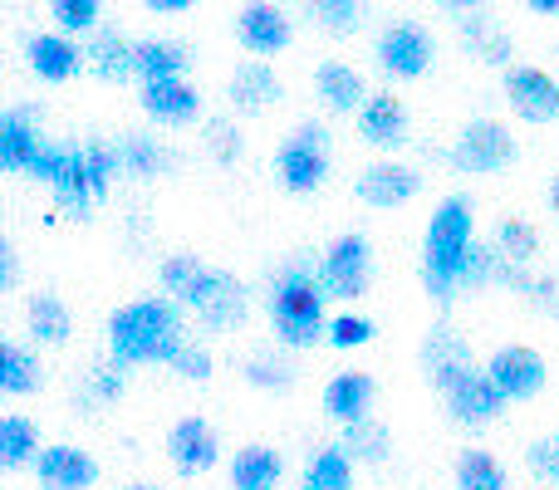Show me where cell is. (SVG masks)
Masks as SVG:
<instances>
[{"instance_id": "obj_1", "label": "cell", "mask_w": 559, "mask_h": 490, "mask_svg": "<svg viewBox=\"0 0 559 490\" xmlns=\"http://www.w3.org/2000/svg\"><path fill=\"white\" fill-rule=\"evenodd\" d=\"M108 348L123 368L133 363H173L187 348L182 338V309L173 299H138V304L114 309L108 319Z\"/></svg>"}, {"instance_id": "obj_2", "label": "cell", "mask_w": 559, "mask_h": 490, "mask_svg": "<svg viewBox=\"0 0 559 490\" xmlns=\"http://www.w3.org/2000/svg\"><path fill=\"white\" fill-rule=\"evenodd\" d=\"M476 246V212L466 196H447L442 206L432 212L423 236V279L432 299H452L466 279V260H472Z\"/></svg>"}, {"instance_id": "obj_3", "label": "cell", "mask_w": 559, "mask_h": 490, "mask_svg": "<svg viewBox=\"0 0 559 490\" xmlns=\"http://www.w3.org/2000/svg\"><path fill=\"white\" fill-rule=\"evenodd\" d=\"M324 279L319 270H309L305 260L285 265L271 285V324H275V338L289 348H309L329 334V319H324Z\"/></svg>"}, {"instance_id": "obj_4", "label": "cell", "mask_w": 559, "mask_h": 490, "mask_svg": "<svg viewBox=\"0 0 559 490\" xmlns=\"http://www.w3.org/2000/svg\"><path fill=\"white\" fill-rule=\"evenodd\" d=\"M118 172H123L118 147H108V143L69 147V163H64V172H59V182H55L59 206H64V212H74V216H84L94 202H104L108 182H114Z\"/></svg>"}, {"instance_id": "obj_5", "label": "cell", "mask_w": 559, "mask_h": 490, "mask_svg": "<svg viewBox=\"0 0 559 490\" xmlns=\"http://www.w3.org/2000/svg\"><path fill=\"white\" fill-rule=\"evenodd\" d=\"M275 177L285 182V192H319L329 177V133L319 123H299L295 138L275 153Z\"/></svg>"}, {"instance_id": "obj_6", "label": "cell", "mask_w": 559, "mask_h": 490, "mask_svg": "<svg viewBox=\"0 0 559 490\" xmlns=\"http://www.w3.org/2000/svg\"><path fill=\"white\" fill-rule=\"evenodd\" d=\"M515 163V138L511 128H501L496 118H476V123L462 128L452 147V167L466 177H491V172H506Z\"/></svg>"}, {"instance_id": "obj_7", "label": "cell", "mask_w": 559, "mask_h": 490, "mask_svg": "<svg viewBox=\"0 0 559 490\" xmlns=\"http://www.w3.org/2000/svg\"><path fill=\"white\" fill-rule=\"evenodd\" d=\"M182 304L192 309L197 319H202L206 328H236L246 319V289L236 275H226V270H206L187 285Z\"/></svg>"}, {"instance_id": "obj_8", "label": "cell", "mask_w": 559, "mask_h": 490, "mask_svg": "<svg viewBox=\"0 0 559 490\" xmlns=\"http://www.w3.org/2000/svg\"><path fill=\"white\" fill-rule=\"evenodd\" d=\"M319 279H324L329 299L364 295L368 279H373V246H368V236H358V231L338 236V241L324 250V260H319Z\"/></svg>"}, {"instance_id": "obj_9", "label": "cell", "mask_w": 559, "mask_h": 490, "mask_svg": "<svg viewBox=\"0 0 559 490\" xmlns=\"http://www.w3.org/2000/svg\"><path fill=\"white\" fill-rule=\"evenodd\" d=\"M373 59H378V69L393 74V79H423L427 69H432V59H437V45H432V35H427L423 25L397 20V25H388L383 35H378Z\"/></svg>"}, {"instance_id": "obj_10", "label": "cell", "mask_w": 559, "mask_h": 490, "mask_svg": "<svg viewBox=\"0 0 559 490\" xmlns=\"http://www.w3.org/2000/svg\"><path fill=\"white\" fill-rule=\"evenodd\" d=\"M486 373L496 378V387H501V393L511 397V403H531V397L545 387L550 368H545V358L535 354V348H525V344H506V348H496V354H491Z\"/></svg>"}, {"instance_id": "obj_11", "label": "cell", "mask_w": 559, "mask_h": 490, "mask_svg": "<svg viewBox=\"0 0 559 490\" xmlns=\"http://www.w3.org/2000/svg\"><path fill=\"white\" fill-rule=\"evenodd\" d=\"M506 98H511V113L525 118V123H555L559 118V84L545 69H506Z\"/></svg>"}, {"instance_id": "obj_12", "label": "cell", "mask_w": 559, "mask_h": 490, "mask_svg": "<svg viewBox=\"0 0 559 490\" xmlns=\"http://www.w3.org/2000/svg\"><path fill=\"white\" fill-rule=\"evenodd\" d=\"M423 373H427V383H432L437 393H452V387L462 383L466 373H476L472 348H466V338L456 334L452 324H437L432 334H427V344H423Z\"/></svg>"}, {"instance_id": "obj_13", "label": "cell", "mask_w": 559, "mask_h": 490, "mask_svg": "<svg viewBox=\"0 0 559 490\" xmlns=\"http://www.w3.org/2000/svg\"><path fill=\"white\" fill-rule=\"evenodd\" d=\"M236 39H241L251 55L271 59L280 49H289V39H295V25H289V15L271 0H251V5L236 15Z\"/></svg>"}, {"instance_id": "obj_14", "label": "cell", "mask_w": 559, "mask_h": 490, "mask_svg": "<svg viewBox=\"0 0 559 490\" xmlns=\"http://www.w3.org/2000/svg\"><path fill=\"white\" fill-rule=\"evenodd\" d=\"M511 403V397L496 387V378L486 373V368H476V373H466L462 383L447 393V407H452V417L462 427H491L496 417H501V407Z\"/></svg>"}, {"instance_id": "obj_15", "label": "cell", "mask_w": 559, "mask_h": 490, "mask_svg": "<svg viewBox=\"0 0 559 490\" xmlns=\"http://www.w3.org/2000/svg\"><path fill=\"white\" fill-rule=\"evenodd\" d=\"M167 456H173V466L182 476H202L216 466V456H222V442H216L212 422H202V417H187V422H177L173 432H167Z\"/></svg>"}, {"instance_id": "obj_16", "label": "cell", "mask_w": 559, "mask_h": 490, "mask_svg": "<svg viewBox=\"0 0 559 490\" xmlns=\"http://www.w3.org/2000/svg\"><path fill=\"white\" fill-rule=\"evenodd\" d=\"M35 476L45 490H88L98 481V466L88 452H79V446H39L35 456Z\"/></svg>"}, {"instance_id": "obj_17", "label": "cell", "mask_w": 559, "mask_h": 490, "mask_svg": "<svg viewBox=\"0 0 559 490\" xmlns=\"http://www.w3.org/2000/svg\"><path fill=\"white\" fill-rule=\"evenodd\" d=\"M143 113L163 128H182L202 113V94L187 79H153L143 84Z\"/></svg>"}, {"instance_id": "obj_18", "label": "cell", "mask_w": 559, "mask_h": 490, "mask_svg": "<svg viewBox=\"0 0 559 490\" xmlns=\"http://www.w3.org/2000/svg\"><path fill=\"white\" fill-rule=\"evenodd\" d=\"M417 187H423V177L403 163H373L364 177H358V196H364L368 206H378V212L407 206L417 196Z\"/></svg>"}, {"instance_id": "obj_19", "label": "cell", "mask_w": 559, "mask_h": 490, "mask_svg": "<svg viewBox=\"0 0 559 490\" xmlns=\"http://www.w3.org/2000/svg\"><path fill=\"white\" fill-rule=\"evenodd\" d=\"M39 147H45V138H39L35 118H29L25 108H5V113H0V172L25 177Z\"/></svg>"}, {"instance_id": "obj_20", "label": "cell", "mask_w": 559, "mask_h": 490, "mask_svg": "<svg viewBox=\"0 0 559 490\" xmlns=\"http://www.w3.org/2000/svg\"><path fill=\"white\" fill-rule=\"evenodd\" d=\"M358 138L373 147H403L407 143V108L393 94H368V104L358 108Z\"/></svg>"}, {"instance_id": "obj_21", "label": "cell", "mask_w": 559, "mask_h": 490, "mask_svg": "<svg viewBox=\"0 0 559 490\" xmlns=\"http://www.w3.org/2000/svg\"><path fill=\"white\" fill-rule=\"evenodd\" d=\"M314 94L329 113H354V108L368 104V84L354 64H338V59H324L314 69Z\"/></svg>"}, {"instance_id": "obj_22", "label": "cell", "mask_w": 559, "mask_h": 490, "mask_svg": "<svg viewBox=\"0 0 559 490\" xmlns=\"http://www.w3.org/2000/svg\"><path fill=\"white\" fill-rule=\"evenodd\" d=\"M25 59L45 84H64V79H74L79 64H84V55H79V45L69 35H29Z\"/></svg>"}, {"instance_id": "obj_23", "label": "cell", "mask_w": 559, "mask_h": 490, "mask_svg": "<svg viewBox=\"0 0 559 490\" xmlns=\"http://www.w3.org/2000/svg\"><path fill=\"white\" fill-rule=\"evenodd\" d=\"M280 98H285V84L275 79V69L265 64V59H246L231 74V104L241 108V113H265Z\"/></svg>"}, {"instance_id": "obj_24", "label": "cell", "mask_w": 559, "mask_h": 490, "mask_svg": "<svg viewBox=\"0 0 559 490\" xmlns=\"http://www.w3.org/2000/svg\"><path fill=\"white\" fill-rule=\"evenodd\" d=\"M373 378L368 373H334L324 387V413L334 422H358V417L373 413Z\"/></svg>"}, {"instance_id": "obj_25", "label": "cell", "mask_w": 559, "mask_h": 490, "mask_svg": "<svg viewBox=\"0 0 559 490\" xmlns=\"http://www.w3.org/2000/svg\"><path fill=\"white\" fill-rule=\"evenodd\" d=\"M84 64L94 69L104 84H123L128 74H138V45H128L118 29H104V35H94V45L84 49Z\"/></svg>"}, {"instance_id": "obj_26", "label": "cell", "mask_w": 559, "mask_h": 490, "mask_svg": "<svg viewBox=\"0 0 559 490\" xmlns=\"http://www.w3.org/2000/svg\"><path fill=\"white\" fill-rule=\"evenodd\" d=\"M280 476H285V462L275 446H246L231 462V490H275Z\"/></svg>"}, {"instance_id": "obj_27", "label": "cell", "mask_w": 559, "mask_h": 490, "mask_svg": "<svg viewBox=\"0 0 559 490\" xmlns=\"http://www.w3.org/2000/svg\"><path fill=\"white\" fill-rule=\"evenodd\" d=\"M187 49L177 45V39H138V74H143V84H153V79H182L187 74Z\"/></svg>"}, {"instance_id": "obj_28", "label": "cell", "mask_w": 559, "mask_h": 490, "mask_svg": "<svg viewBox=\"0 0 559 490\" xmlns=\"http://www.w3.org/2000/svg\"><path fill=\"white\" fill-rule=\"evenodd\" d=\"M299 490H354V456L344 446H329V452L309 456Z\"/></svg>"}, {"instance_id": "obj_29", "label": "cell", "mask_w": 559, "mask_h": 490, "mask_svg": "<svg viewBox=\"0 0 559 490\" xmlns=\"http://www.w3.org/2000/svg\"><path fill=\"white\" fill-rule=\"evenodd\" d=\"M118 163H123L128 177H157L173 167V153H167L157 138H143V133H123L118 143Z\"/></svg>"}, {"instance_id": "obj_30", "label": "cell", "mask_w": 559, "mask_h": 490, "mask_svg": "<svg viewBox=\"0 0 559 490\" xmlns=\"http://www.w3.org/2000/svg\"><path fill=\"white\" fill-rule=\"evenodd\" d=\"M344 452L354 456V462H388V452H393V437H388V427H378L373 417H358V422H344Z\"/></svg>"}, {"instance_id": "obj_31", "label": "cell", "mask_w": 559, "mask_h": 490, "mask_svg": "<svg viewBox=\"0 0 559 490\" xmlns=\"http://www.w3.org/2000/svg\"><path fill=\"white\" fill-rule=\"evenodd\" d=\"M0 393L5 397L39 393V363L20 344H0Z\"/></svg>"}, {"instance_id": "obj_32", "label": "cell", "mask_w": 559, "mask_h": 490, "mask_svg": "<svg viewBox=\"0 0 559 490\" xmlns=\"http://www.w3.org/2000/svg\"><path fill=\"white\" fill-rule=\"evenodd\" d=\"M29 334H35L39 344H69V334H74L69 309L59 304L55 295H35L29 299Z\"/></svg>"}, {"instance_id": "obj_33", "label": "cell", "mask_w": 559, "mask_h": 490, "mask_svg": "<svg viewBox=\"0 0 559 490\" xmlns=\"http://www.w3.org/2000/svg\"><path fill=\"white\" fill-rule=\"evenodd\" d=\"M35 456H39V432L25 417H5V422H0V466L20 471V466L35 462Z\"/></svg>"}, {"instance_id": "obj_34", "label": "cell", "mask_w": 559, "mask_h": 490, "mask_svg": "<svg viewBox=\"0 0 559 490\" xmlns=\"http://www.w3.org/2000/svg\"><path fill=\"white\" fill-rule=\"evenodd\" d=\"M305 5L324 35H354V29L364 25L368 0H305Z\"/></svg>"}, {"instance_id": "obj_35", "label": "cell", "mask_w": 559, "mask_h": 490, "mask_svg": "<svg viewBox=\"0 0 559 490\" xmlns=\"http://www.w3.org/2000/svg\"><path fill=\"white\" fill-rule=\"evenodd\" d=\"M456 490H506V466L491 452H462V462H456Z\"/></svg>"}, {"instance_id": "obj_36", "label": "cell", "mask_w": 559, "mask_h": 490, "mask_svg": "<svg viewBox=\"0 0 559 490\" xmlns=\"http://www.w3.org/2000/svg\"><path fill=\"white\" fill-rule=\"evenodd\" d=\"M496 250H501L511 265H531L535 250H540V236H535L531 222H521V216H511V222L496 226Z\"/></svg>"}, {"instance_id": "obj_37", "label": "cell", "mask_w": 559, "mask_h": 490, "mask_svg": "<svg viewBox=\"0 0 559 490\" xmlns=\"http://www.w3.org/2000/svg\"><path fill=\"white\" fill-rule=\"evenodd\" d=\"M49 15L64 35H88L104 15V0H49Z\"/></svg>"}, {"instance_id": "obj_38", "label": "cell", "mask_w": 559, "mask_h": 490, "mask_svg": "<svg viewBox=\"0 0 559 490\" xmlns=\"http://www.w3.org/2000/svg\"><path fill=\"white\" fill-rule=\"evenodd\" d=\"M373 319H364V314H338V319H329V348H364V344H373Z\"/></svg>"}, {"instance_id": "obj_39", "label": "cell", "mask_w": 559, "mask_h": 490, "mask_svg": "<svg viewBox=\"0 0 559 490\" xmlns=\"http://www.w3.org/2000/svg\"><path fill=\"white\" fill-rule=\"evenodd\" d=\"M466 45H472L476 55H486V64H506V59H511V39H506L501 29H491L486 20H466Z\"/></svg>"}, {"instance_id": "obj_40", "label": "cell", "mask_w": 559, "mask_h": 490, "mask_svg": "<svg viewBox=\"0 0 559 490\" xmlns=\"http://www.w3.org/2000/svg\"><path fill=\"white\" fill-rule=\"evenodd\" d=\"M202 275V260L197 255H173L163 270H157V279H163V289L167 295H187V285Z\"/></svg>"}, {"instance_id": "obj_41", "label": "cell", "mask_w": 559, "mask_h": 490, "mask_svg": "<svg viewBox=\"0 0 559 490\" xmlns=\"http://www.w3.org/2000/svg\"><path fill=\"white\" fill-rule=\"evenodd\" d=\"M64 163H69V147H39L35 153V163H29V172L25 177H35V182H45V187H55L59 182V172H64Z\"/></svg>"}, {"instance_id": "obj_42", "label": "cell", "mask_w": 559, "mask_h": 490, "mask_svg": "<svg viewBox=\"0 0 559 490\" xmlns=\"http://www.w3.org/2000/svg\"><path fill=\"white\" fill-rule=\"evenodd\" d=\"M206 143H212V153H216V163H236L241 157V133H231V123H206Z\"/></svg>"}, {"instance_id": "obj_43", "label": "cell", "mask_w": 559, "mask_h": 490, "mask_svg": "<svg viewBox=\"0 0 559 490\" xmlns=\"http://www.w3.org/2000/svg\"><path fill=\"white\" fill-rule=\"evenodd\" d=\"M173 368H177L182 378H192V383H206V378H212V354H206V348H192V344H187L182 354L173 358Z\"/></svg>"}, {"instance_id": "obj_44", "label": "cell", "mask_w": 559, "mask_h": 490, "mask_svg": "<svg viewBox=\"0 0 559 490\" xmlns=\"http://www.w3.org/2000/svg\"><path fill=\"white\" fill-rule=\"evenodd\" d=\"M246 378H251L255 387H275V393H285V387L295 383V378H289V368H285V363H271V358H255Z\"/></svg>"}, {"instance_id": "obj_45", "label": "cell", "mask_w": 559, "mask_h": 490, "mask_svg": "<svg viewBox=\"0 0 559 490\" xmlns=\"http://www.w3.org/2000/svg\"><path fill=\"white\" fill-rule=\"evenodd\" d=\"M531 471L540 481H559V442H535L531 446Z\"/></svg>"}, {"instance_id": "obj_46", "label": "cell", "mask_w": 559, "mask_h": 490, "mask_svg": "<svg viewBox=\"0 0 559 490\" xmlns=\"http://www.w3.org/2000/svg\"><path fill=\"white\" fill-rule=\"evenodd\" d=\"M147 10H157V15H182V10H192L197 0H143Z\"/></svg>"}, {"instance_id": "obj_47", "label": "cell", "mask_w": 559, "mask_h": 490, "mask_svg": "<svg viewBox=\"0 0 559 490\" xmlns=\"http://www.w3.org/2000/svg\"><path fill=\"white\" fill-rule=\"evenodd\" d=\"M0 285H15V250H10V246H0Z\"/></svg>"}, {"instance_id": "obj_48", "label": "cell", "mask_w": 559, "mask_h": 490, "mask_svg": "<svg viewBox=\"0 0 559 490\" xmlns=\"http://www.w3.org/2000/svg\"><path fill=\"white\" fill-rule=\"evenodd\" d=\"M118 393H123V378L98 373V397H118Z\"/></svg>"}, {"instance_id": "obj_49", "label": "cell", "mask_w": 559, "mask_h": 490, "mask_svg": "<svg viewBox=\"0 0 559 490\" xmlns=\"http://www.w3.org/2000/svg\"><path fill=\"white\" fill-rule=\"evenodd\" d=\"M535 15H559V0H525Z\"/></svg>"}, {"instance_id": "obj_50", "label": "cell", "mask_w": 559, "mask_h": 490, "mask_svg": "<svg viewBox=\"0 0 559 490\" xmlns=\"http://www.w3.org/2000/svg\"><path fill=\"white\" fill-rule=\"evenodd\" d=\"M447 5H456V10H466V5H476V0H447Z\"/></svg>"}, {"instance_id": "obj_51", "label": "cell", "mask_w": 559, "mask_h": 490, "mask_svg": "<svg viewBox=\"0 0 559 490\" xmlns=\"http://www.w3.org/2000/svg\"><path fill=\"white\" fill-rule=\"evenodd\" d=\"M550 202H555V212H559V177H555V192H550Z\"/></svg>"}, {"instance_id": "obj_52", "label": "cell", "mask_w": 559, "mask_h": 490, "mask_svg": "<svg viewBox=\"0 0 559 490\" xmlns=\"http://www.w3.org/2000/svg\"><path fill=\"white\" fill-rule=\"evenodd\" d=\"M128 490H157V486H128Z\"/></svg>"}]
</instances>
